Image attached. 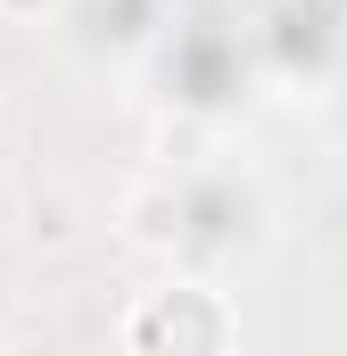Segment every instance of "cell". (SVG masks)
Segmentation results:
<instances>
[{"mask_svg": "<svg viewBox=\"0 0 347 356\" xmlns=\"http://www.w3.org/2000/svg\"><path fill=\"white\" fill-rule=\"evenodd\" d=\"M116 340L133 356H215L240 340V315H232V298L215 282H158V290H141L124 307Z\"/></svg>", "mask_w": 347, "mask_h": 356, "instance_id": "1", "label": "cell"}, {"mask_svg": "<svg viewBox=\"0 0 347 356\" xmlns=\"http://www.w3.org/2000/svg\"><path fill=\"white\" fill-rule=\"evenodd\" d=\"M116 241H124L133 257H158V266L182 257V241H190V207H182L174 175H141V182L116 191Z\"/></svg>", "mask_w": 347, "mask_h": 356, "instance_id": "2", "label": "cell"}, {"mask_svg": "<svg viewBox=\"0 0 347 356\" xmlns=\"http://www.w3.org/2000/svg\"><path fill=\"white\" fill-rule=\"evenodd\" d=\"M67 0H0V25H42V17H58Z\"/></svg>", "mask_w": 347, "mask_h": 356, "instance_id": "3", "label": "cell"}, {"mask_svg": "<svg viewBox=\"0 0 347 356\" xmlns=\"http://www.w3.org/2000/svg\"><path fill=\"white\" fill-rule=\"evenodd\" d=\"M8 348H17V332H8V323H0V356H8Z\"/></svg>", "mask_w": 347, "mask_h": 356, "instance_id": "4", "label": "cell"}, {"mask_svg": "<svg viewBox=\"0 0 347 356\" xmlns=\"http://www.w3.org/2000/svg\"><path fill=\"white\" fill-rule=\"evenodd\" d=\"M0 124H8V91H0Z\"/></svg>", "mask_w": 347, "mask_h": 356, "instance_id": "5", "label": "cell"}]
</instances>
